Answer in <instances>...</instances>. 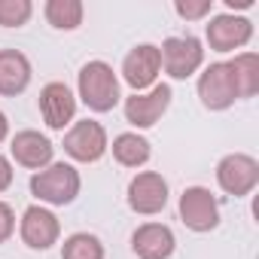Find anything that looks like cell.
Listing matches in <instances>:
<instances>
[{"mask_svg": "<svg viewBox=\"0 0 259 259\" xmlns=\"http://www.w3.org/2000/svg\"><path fill=\"white\" fill-rule=\"evenodd\" d=\"M79 98L95 113H110L119 104V79L107 61H89L79 70Z\"/></svg>", "mask_w": 259, "mask_h": 259, "instance_id": "cell-1", "label": "cell"}, {"mask_svg": "<svg viewBox=\"0 0 259 259\" xmlns=\"http://www.w3.org/2000/svg\"><path fill=\"white\" fill-rule=\"evenodd\" d=\"M79 186H82L79 171L73 165H67V162H55V165H49V168H43V171H37L31 177L34 198H40L46 204H55V207L70 204L79 195Z\"/></svg>", "mask_w": 259, "mask_h": 259, "instance_id": "cell-2", "label": "cell"}, {"mask_svg": "<svg viewBox=\"0 0 259 259\" xmlns=\"http://www.w3.org/2000/svg\"><path fill=\"white\" fill-rule=\"evenodd\" d=\"M162 67L171 79H189L204 64V49L198 37H168L159 46Z\"/></svg>", "mask_w": 259, "mask_h": 259, "instance_id": "cell-3", "label": "cell"}, {"mask_svg": "<svg viewBox=\"0 0 259 259\" xmlns=\"http://www.w3.org/2000/svg\"><path fill=\"white\" fill-rule=\"evenodd\" d=\"M217 183L226 195H235V198H244L256 189L259 183V162L253 156H244V153H232L226 156L220 165H217Z\"/></svg>", "mask_w": 259, "mask_h": 259, "instance_id": "cell-4", "label": "cell"}, {"mask_svg": "<svg viewBox=\"0 0 259 259\" xmlns=\"http://www.w3.org/2000/svg\"><path fill=\"white\" fill-rule=\"evenodd\" d=\"M107 132L104 125L95 119H79L70 125V132L64 135V153L76 162H98L107 153Z\"/></svg>", "mask_w": 259, "mask_h": 259, "instance_id": "cell-5", "label": "cell"}, {"mask_svg": "<svg viewBox=\"0 0 259 259\" xmlns=\"http://www.w3.org/2000/svg\"><path fill=\"white\" fill-rule=\"evenodd\" d=\"M171 98L174 92L168 82H156L150 92H135L132 98H125V119L135 128H150L165 116V110L171 107Z\"/></svg>", "mask_w": 259, "mask_h": 259, "instance_id": "cell-6", "label": "cell"}, {"mask_svg": "<svg viewBox=\"0 0 259 259\" xmlns=\"http://www.w3.org/2000/svg\"><path fill=\"white\" fill-rule=\"evenodd\" d=\"M180 220L192 232H210L220 226V201L204 186H189L180 195Z\"/></svg>", "mask_w": 259, "mask_h": 259, "instance_id": "cell-7", "label": "cell"}, {"mask_svg": "<svg viewBox=\"0 0 259 259\" xmlns=\"http://www.w3.org/2000/svg\"><path fill=\"white\" fill-rule=\"evenodd\" d=\"M198 98L207 110H226L238 101V89L229 70V61H213L198 76Z\"/></svg>", "mask_w": 259, "mask_h": 259, "instance_id": "cell-8", "label": "cell"}, {"mask_svg": "<svg viewBox=\"0 0 259 259\" xmlns=\"http://www.w3.org/2000/svg\"><path fill=\"white\" fill-rule=\"evenodd\" d=\"M165 204H168V180L159 171H141L128 183V207L135 213L153 217L165 210Z\"/></svg>", "mask_w": 259, "mask_h": 259, "instance_id": "cell-9", "label": "cell"}, {"mask_svg": "<svg viewBox=\"0 0 259 259\" xmlns=\"http://www.w3.org/2000/svg\"><path fill=\"white\" fill-rule=\"evenodd\" d=\"M159 70H162V55H159V46H153V43L135 46L132 52L125 55V61H122V76H125V82L132 85L135 92L153 89Z\"/></svg>", "mask_w": 259, "mask_h": 259, "instance_id": "cell-10", "label": "cell"}, {"mask_svg": "<svg viewBox=\"0 0 259 259\" xmlns=\"http://www.w3.org/2000/svg\"><path fill=\"white\" fill-rule=\"evenodd\" d=\"M250 37H253V22L244 16L223 13V16H213L207 25V43L213 52H235L247 46Z\"/></svg>", "mask_w": 259, "mask_h": 259, "instance_id": "cell-11", "label": "cell"}, {"mask_svg": "<svg viewBox=\"0 0 259 259\" xmlns=\"http://www.w3.org/2000/svg\"><path fill=\"white\" fill-rule=\"evenodd\" d=\"M22 241L31 247V250H49L52 244H58V235H61V223L52 210L40 207V204H31L25 213H22Z\"/></svg>", "mask_w": 259, "mask_h": 259, "instance_id": "cell-12", "label": "cell"}, {"mask_svg": "<svg viewBox=\"0 0 259 259\" xmlns=\"http://www.w3.org/2000/svg\"><path fill=\"white\" fill-rule=\"evenodd\" d=\"M40 113H43V122L49 128L61 132V128L70 125L73 116H76V98H73V92L64 82L43 85V92H40Z\"/></svg>", "mask_w": 259, "mask_h": 259, "instance_id": "cell-13", "label": "cell"}, {"mask_svg": "<svg viewBox=\"0 0 259 259\" xmlns=\"http://www.w3.org/2000/svg\"><path fill=\"white\" fill-rule=\"evenodd\" d=\"M10 153H13V159H16L22 168H28V171H43V168L52 165L55 147H52V141H49L46 135L31 132V128H28V132H19V135L13 138Z\"/></svg>", "mask_w": 259, "mask_h": 259, "instance_id": "cell-14", "label": "cell"}, {"mask_svg": "<svg viewBox=\"0 0 259 259\" xmlns=\"http://www.w3.org/2000/svg\"><path fill=\"white\" fill-rule=\"evenodd\" d=\"M174 247H177L174 232L165 223H144L132 235V250L138 259H168Z\"/></svg>", "mask_w": 259, "mask_h": 259, "instance_id": "cell-15", "label": "cell"}, {"mask_svg": "<svg viewBox=\"0 0 259 259\" xmlns=\"http://www.w3.org/2000/svg\"><path fill=\"white\" fill-rule=\"evenodd\" d=\"M31 82V61L19 49H0V95L16 98Z\"/></svg>", "mask_w": 259, "mask_h": 259, "instance_id": "cell-16", "label": "cell"}, {"mask_svg": "<svg viewBox=\"0 0 259 259\" xmlns=\"http://www.w3.org/2000/svg\"><path fill=\"white\" fill-rule=\"evenodd\" d=\"M229 70H232L238 98H253L259 92V55L256 52H238L229 61Z\"/></svg>", "mask_w": 259, "mask_h": 259, "instance_id": "cell-17", "label": "cell"}, {"mask_svg": "<svg viewBox=\"0 0 259 259\" xmlns=\"http://www.w3.org/2000/svg\"><path fill=\"white\" fill-rule=\"evenodd\" d=\"M113 159L125 168H141L150 162V141L135 132H125V135L113 138Z\"/></svg>", "mask_w": 259, "mask_h": 259, "instance_id": "cell-18", "label": "cell"}, {"mask_svg": "<svg viewBox=\"0 0 259 259\" xmlns=\"http://www.w3.org/2000/svg\"><path fill=\"white\" fill-rule=\"evenodd\" d=\"M46 22L58 31H76L82 25V16H85V7L79 0H49L46 4Z\"/></svg>", "mask_w": 259, "mask_h": 259, "instance_id": "cell-19", "label": "cell"}, {"mask_svg": "<svg viewBox=\"0 0 259 259\" xmlns=\"http://www.w3.org/2000/svg\"><path fill=\"white\" fill-rule=\"evenodd\" d=\"M61 259H104V244L89 232H76L64 241Z\"/></svg>", "mask_w": 259, "mask_h": 259, "instance_id": "cell-20", "label": "cell"}, {"mask_svg": "<svg viewBox=\"0 0 259 259\" xmlns=\"http://www.w3.org/2000/svg\"><path fill=\"white\" fill-rule=\"evenodd\" d=\"M31 13V0H0V28H22Z\"/></svg>", "mask_w": 259, "mask_h": 259, "instance_id": "cell-21", "label": "cell"}, {"mask_svg": "<svg viewBox=\"0 0 259 259\" xmlns=\"http://www.w3.org/2000/svg\"><path fill=\"white\" fill-rule=\"evenodd\" d=\"M174 10H177V16H180V19H189V22H195V19H204V16H210V10H213V0H177V4H174Z\"/></svg>", "mask_w": 259, "mask_h": 259, "instance_id": "cell-22", "label": "cell"}, {"mask_svg": "<svg viewBox=\"0 0 259 259\" xmlns=\"http://www.w3.org/2000/svg\"><path fill=\"white\" fill-rule=\"evenodd\" d=\"M13 232H16V213H13V207L7 201H0V244L10 241Z\"/></svg>", "mask_w": 259, "mask_h": 259, "instance_id": "cell-23", "label": "cell"}, {"mask_svg": "<svg viewBox=\"0 0 259 259\" xmlns=\"http://www.w3.org/2000/svg\"><path fill=\"white\" fill-rule=\"evenodd\" d=\"M13 186V165L7 156H0V192H7Z\"/></svg>", "mask_w": 259, "mask_h": 259, "instance_id": "cell-24", "label": "cell"}, {"mask_svg": "<svg viewBox=\"0 0 259 259\" xmlns=\"http://www.w3.org/2000/svg\"><path fill=\"white\" fill-rule=\"evenodd\" d=\"M7 135H10V119H7L4 110H0V141H7Z\"/></svg>", "mask_w": 259, "mask_h": 259, "instance_id": "cell-25", "label": "cell"}]
</instances>
